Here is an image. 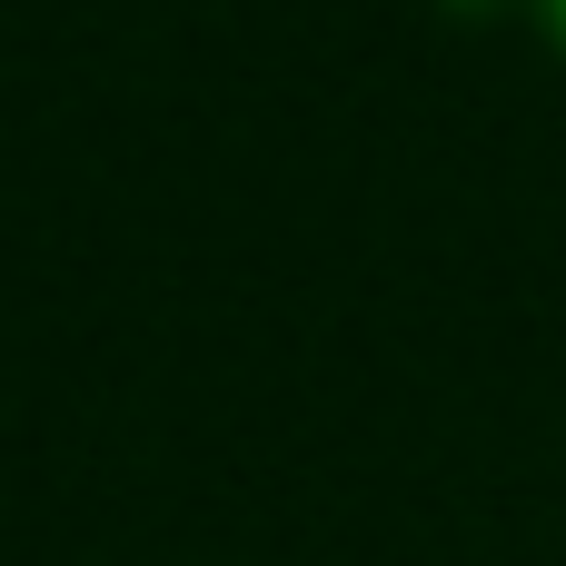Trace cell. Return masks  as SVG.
I'll use <instances>...</instances> for the list:
<instances>
[{
	"instance_id": "6da1fadb",
	"label": "cell",
	"mask_w": 566,
	"mask_h": 566,
	"mask_svg": "<svg viewBox=\"0 0 566 566\" xmlns=\"http://www.w3.org/2000/svg\"><path fill=\"white\" fill-rule=\"evenodd\" d=\"M537 10H547V40L566 50V0H537Z\"/></svg>"
}]
</instances>
